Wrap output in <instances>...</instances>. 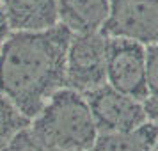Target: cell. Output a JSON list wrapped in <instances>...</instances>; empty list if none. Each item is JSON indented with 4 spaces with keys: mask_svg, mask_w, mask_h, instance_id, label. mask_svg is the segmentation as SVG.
Wrapping results in <instances>:
<instances>
[{
    "mask_svg": "<svg viewBox=\"0 0 158 151\" xmlns=\"http://www.w3.org/2000/svg\"><path fill=\"white\" fill-rule=\"evenodd\" d=\"M29 128L44 151H91L98 137L85 96L69 87L44 103Z\"/></svg>",
    "mask_w": 158,
    "mask_h": 151,
    "instance_id": "cell-2",
    "label": "cell"
},
{
    "mask_svg": "<svg viewBox=\"0 0 158 151\" xmlns=\"http://www.w3.org/2000/svg\"><path fill=\"white\" fill-rule=\"evenodd\" d=\"M149 151H158V137H156V141L153 142V146H151V149Z\"/></svg>",
    "mask_w": 158,
    "mask_h": 151,
    "instance_id": "cell-14",
    "label": "cell"
},
{
    "mask_svg": "<svg viewBox=\"0 0 158 151\" xmlns=\"http://www.w3.org/2000/svg\"><path fill=\"white\" fill-rule=\"evenodd\" d=\"M146 71L148 55L146 44L126 39L110 37L107 43V84L142 101L146 98Z\"/></svg>",
    "mask_w": 158,
    "mask_h": 151,
    "instance_id": "cell-4",
    "label": "cell"
},
{
    "mask_svg": "<svg viewBox=\"0 0 158 151\" xmlns=\"http://www.w3.org/2000/svg\"><path fill=\"white\" fill-rule=\"evenodd\" d=\"M158 137V126L146 121L131 132L98 133L91 151H149Z\"/></svg>",
    "mask_w": 158,
    "mask_h": 151,
    "instance_id": "cell-9",
    "label": "cell"
},
{
    "mask_svg": "<svg viewBox=\"0 0 158 151\" xmlns=\"http://www.w3.org/2000/svg\"><path fill=\"white\" fill-rule=\"evenodd\" d=\"M59 23L75 32H100L108 16V0H57Z\"/></svg>",
    "mask_w": 158,
    "mask_h": 151,
    "instance_id": "cell-8",
    "label": "cell"
},
{
    "mask_svg": "<svg viewBox=\"0 0 158 151\" xmlns=\"http://www.w3.org/2000/svg\"><path fill=\"white\" fill-rule=\"evenodd\" d=\"M0 151H44L43 146L37 142V139L32 135L30 128H23L18 132L7 144H4Z\"/></svg>",
    "mask_w": 158,
    "mask_h": 151,
    "instance_id": "cell-12",
    "label": "cell"
},
{
    "mask_svg": "<svg viewBox=\"0 0 158 151\" xmlns=\"http://www.w3.org/2000/svg\"><path fill=\"white\" fill-rule=\"evenodd\" d=\"M11 30H44L59 23L57 0H0Z\"/></svg>",
    "mask_w": 158,
    "mask_h": 151,
    "instance_id": "cell-7",
    "label": "cell"
},
{
    "mask_svg": "<svg viewBox=\"0 0 158 151\" xmlns=\"http://www.w3.org/2000/svg\"><path fill=\"white\" fill-rule=\"evenodd\" d=\"M148 71H146V98L142 100L148 121L158 126V43L146 46Z\"/></svg>",
    "mask_w": 158,
    "mask_h": 151,
    "instance_id": "cell-10",
    "label": "cell"
},
{
    "mask_svg": "<svg viewBox=\"0 0 158 151\" xmlns=\"http://www.w3.org/2000/svg\"><path fill=\"white\" fill-rule=\"evenodd\" d=\"M71 30L57 23L44 30H11L0 53V93L27 117L66 87Z\"/></svg>",
    "mask_w": 158,
    "mask_h": 151,
    "instance_id": "cell-1",
    "label": "cell"
},
{
    "mask_svg": "<svg viewBox=\"0 0 158 151\" xmlns=\"http://www.w3.org/2000/svg\"><path fill=\"white\" fill-rule=\"evenodd\" d=\"M30 117H27L13 101L0 93V148L7 144L18 132L30 126Z\"/></svg>",
    "mask_w": 158,
    "mask_h": 151,
    "instance_id": "cell-11",
    "label": "cell"
},
{
    "mask_svg": "<svg viewBox=\"0 0 158 151\" xmlns=\"http://www.w3.org/2000/svg\"><path fill=\"white\" fill-rule=\"evenodd\" d=\"M107 43L103 32L71 34L66 53V87L85 94L107 84Z\"/></svg>",
    "mask_w": 158,
    "mask_h": 151,
    "instance_id": "cell-3",
    "label": "cell"
},
{
    "mask_svg": "<svg viewBox=\"0 0 158 151\" xmlns=\"http://www.w3.org/2000/svg\"><path fill=\"white\" fill-rule=\"evenodd\" d=\"M110 37H126L142 44L158 43V0H108V16L101 29Z\"/></svg>",
    "mask_w": 158,
    "mask_h": 151,
    "instance_id": "cell-6",
    "label": "cell"
},
{
    "mask_svg": "<svg viewBox=\"0 0 158 151\" xmlns=\"http://www.w3.org/2000/svg\"><path fill=\"white\" fill-rule=\"evenodd\" d=\"M9 34H11V27H9L6 15H4V9H2V6H0V53H2L4 43H6V39H7Z\"/></svg>",
    "mask_w": 158,
    "mask_h": 151,
    "instance_id": "cell-13",
    "label": "cell"
},
{
    "mask_svg": "<svg viewBox=\"0 0 158 151\" xmlns=\"http://www.w3.org/2000/svg\"><path fill=\"white\" fill-rule=\"evenodd\" d=\"M84 96L91 108L98 133L131 132L148 121L142 101L119 93L108 84L96 87Z\"/></svg>",
    "mask_w": 158,
    "mask_h": 151,
    "instance_id": "cell-5",
    "label": "cell"
}]
</instances>
